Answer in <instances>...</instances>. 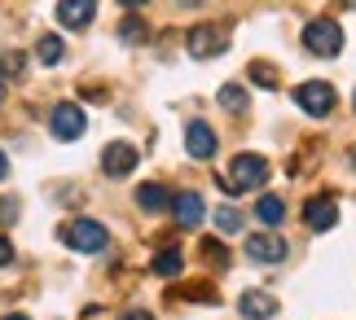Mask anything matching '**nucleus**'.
I'll return each instance as SVG.
<instances>
[{
	"mask_svg": "<svg viewBox=\"0 0 356 320\" xmlns=\"http://www.w3.org/2000/svg\"><path fill=\"white\" fill-rule=\"evenodd\" d=\"M202 259L216 263V268H229V250L216 242V237H202Z\"/></svg>",
	"mask_w": 356,
	"mask_h": 320,
	"instance_id": "obj_21",
	"label": "nucleus"
},
{
	"mask_svg": "<svg viewBox=\"0 0 356 320\" xmlns=\"http://www.w3.org/2000/svg\"><path fill=\"white\" fill-rule=\"evenodd\" d=\"M119 5H123V9H141L145 0H119Z\"/></svg>",
	"mask_w": 356,
	"mask_h": 320,
	"instance_id": "obj_28",
	"label": "nucleus"
},
{
	"mask_svg": "<svg viewBox=\"0 0 356 320\" xmlns=\"http://www.w3.org/2000/svg\"><path fill=\"white\" fill-rule=\"evenodd\" d=\"M185 149H189V158H198V162L211 158V154H216V132H211L202 119H194V123L185 128Z\"/></svg>",
	"mask_w": 356,
	"mask_h": 320,
	"instance_id": "obj_11",
	"label": "nucleus"
},
{
	"mask_svg": "<svg viewBox=\"0 0 356 320\" xmlns=\"http://www.w3.org/2000/svg\"><path fill=\"white\" fill-rule=\"evenodd\" d=\"M62 242L79 255H97L111 237H106V224H97V219H71V224H62Z\"/></svg>",
	"mask_w": 356,
	"mask_h": 320,
	"instance_id": "obj_4",
	"label": "nucleus"
},
{
	"mask_svg": "<svg viewBox=\"0 0 356 320\" xmlns=\"http://www.w3.org/2000/svg\"><path fill=\"white\" fill-rule=\"evenodd\" d=\"M229 40H234V31H229L225 22H198V26H189V35H185V49H189V58H220V53L229 49Z\"/></svg>",
	"mask_w": 356,
	"mask_h": 320,
	"instance_id": "obj_1",
	"label": "nucleus"
},
{
	"mask_svg": "<svg viewBox=\"0 0 356 320\" xmlns=\"http://www.w3.org/2000/svg\"><path fill=\"white\" fill-rule=\"evenodd\" d=\"M9 176V158H5V149H0V180Z\"/></svg>",
	"mask_w": 356,
	"mask_h": 320,
	"instance_id": "obj_27",
	"label": "nucleus"
},
{
	"mask_svg": "<svg viewBox=\"0 0 356 320\" xmlns=\"http://www.w3.org/2000/svg\"><path fill=\"white\" fill-rule=\"evenodd\" d=\"M9 263H13V242L0 233V268H9Z\"/></svg>",
	"mask_w": 356,
	"mask_h": 320,
	"instance_id": "obj_24",
	"label": "nucleus"
},
{
	"mask_svg": "<svg viewBox=\"0 0 356 320\" xmlns=\"http://www.w3.org/2000/svg\"><path fill=\"white\" fill-rule=\"evenodd\" d=\"M13 215H18V202H13V198L0 202V219H13Z\"/></svg>",
	"mask_w": 356,
	"mask_h": 320,
	"instance_id": "obj_25",
	"label": "nucleus"
},
{
	"mask_svg": "<svg viewBox=\"0 0 356 320\" xmlns=\"http://www.w3.org/2000/svg\"><path fill=\"white\" fill-rule=\"evenodd\" d=\"M216 228H220V233H238L242 228V211H238V206H220V211H216Z\"/></svg>",
	"mask_w": 356,
	"mask_h": 320,
	"instance_id": "obj_20",
	"label": "nucleus"
},
{
	"mask_svg": "<svg viewBox=\"0 0 356 320\" xmlns=\"http://www.w3.org/2000/svg\"><path fill=\"white\" fill-rule=\"evenodd\" d=\"M295 106L304 110V115H312V119H325L334 110V88L325 79H308V83L295 88Z\"/></svg>",
	"mask_w": 356,
	"mask_h": 320,
	"instance_id": "obj_5",
	"label": "nucleus"
},
{
	"mask_svg": "<svg viewBox=\"0 0 356 320\" xmlns=\"http://www.w3.org/2000/svg\"><path fill=\"white\" fill-rule=\"evenodd\" d=\"M119 320H154V316H149V312H141V308H132V312H123Z\"/></svg>",
	"mask_w": 356,
	"mask_h": 320,
	"instance_id": "obj_26",
	"label": "nucleus"
},
{
	"mask_svg": "<svg viewBox=\"0 0 356 320\" xmlns=\"http://www.w3.org/2000/svg\"><path fill=\"white\" fill-rule=\"evenodd\" d=\"M268 180V158L259 154H238L234 162H229V171L220 176V185L229 193H246V189H259Z\"/></svg>",
	"mask_w": 356,
	"mask_h": 320,
	"instance_id": "obj_2",
	"label": "nucleus"
},
{
	"mask_svg": "<svg viewBox=\"0 0 356 320\" xmlns=\"http://www.w3.org/2000/svg\"><path fill=\"white\" fill-rule=\"evenodd\" d=\"M238 312L246 320H268L273 312H277V303H273V294H264V289H246V294L238 298Z\"/></svg>",
	"mask_w": 356,
	"mask_h": 320,
	"instance_id": "obj_13",
	"label": "nucleus"
},
{
	"mask_svg": "<svg viewBox=\"0 0 356 320\" xmlns=\"http://www.w3.org/2000/svg\"><path fill=\"white\" fill-rule=\"evenodd\" d=\"M352 106H356V96H352Z\"/></svg>",
	"mask_w": 356,
	"mask_h": 320,
	"instance_id": "obj_32",
	"label": "nucleus"
},
{
	"mask_svg": "<svg viewBox=\"0 0 356 320\" xmlns=\"http://www.w3.org/2000/svg\"><path fill=\"white\" fill-rule=\"evenodd\" d=\"M352 167H356V149H352Z\"/></svg>",
	"mask_w": 356,
	"mask_h": 320,
	"instance_id": "obj_31",
	"label": "nucleus"
},
{
	"mask_svg": "<svg viewBox=\"0 0 356 320\" xmlns=\"http://www.w3.org/2000/svg\"><path fill=\"white\" fill-rule=\"evenodd\" d=\"M102 171L111 176V180H119V176L136 171V149H132L128 141H111V145L102 149Z\"/></svg>",
	"mask_w": 356,
	"mask_h": 320,
	"instance_id": "obj_8",
	"label": "nucleus"
},
{
	"mask_svg": "<svg viewBox=\"0 0 356 320\" xmlns=\"http://www.w3.org/2000/svg\"><path fill=\"white\" fill-rule=\"evenodd\" d=\"M172 215H176L181 228H198L202 215H207V206H202L198 193H176V198H172Z\"/></svg>",
	"mask_w": 356,
	"mask_h": 320,
	"instance_id": "obj_12",
	"label": "nucleus"
},
{
	"mask_svg": "<svg viewBox=\"0 0 356 320\" xmlns=\"http://www.w3.org/2000/svg\"><path fill=\"white\" fill-rule=\"evenodd\" d=\"M136 206L141 211H163V206H172V193L163 185H141L136 189Z\"/></svg>",
	"mask_w": 356,
	"mask_h": 320,
	"instance_id": "obj_15",
	"label": "nucleus"
},
{
	"mask_svg": "<svg viewBox=\"0 0 356 320\" xmlns=\"http://www.w3.org/2000/svg\"><path fill=\"white\" fill-rule=\"evenodd\" d=\"M88 128V119H84V110H79L75 101H62V106H53V115H49V132L58 136V141H79Z\"/></svg>",
	"mask_w": 356,
	"mask_h": 320,
	"instance_id": "obj_6",
	"label": "nucleus"
},
{
	"mask_svg": "<svg viewBox=\"0 0 356 320\" xmlns=\"http://www.w3.org/2000/svg\"><path fill=\"white\" fill-rule=\"evenodd\" d=\"M304 49L312 58H339L343 53V26L334 18H312L304 26Z\"/></svg>",
	"mask_w": 356,
	"mask_h": 320,
	"instance_id": "obj_3",
	"label": "nucleus"
},
{
	"mask_svg": "<svg viewBox=\"0 0 356 320\" xmlns=\"http://www.w3.org/2000/svg\"><path fill=\"white\" fill-rule=\"evenodd\" d=\"M35 58L44 62V66H58V62L66 58V44H62L58 35H40V40H35Z\"/></svg>",
	"mask_w": 356,
	"mask_h": 320,
	"instance_id": "obj_17",
	"label": "nucleus"
},
{
	"mask_svg": "<svg viewBox=\"0 0 356 320\" xmlns=\"http://www.w3.org/2000/svg\"><path fill=\"white\" fill-rule=\"evenodd\" d=\"M304 224L312 233H330L339 224V202L330 198V193H317V198L304 202Z\"/></svg>",
	"mask_w": 356,
	"mask_h": 320,
	"instance_id": "obj_7",
	"label": "nucleus"
},
{
	"mask_svg": "<svg viewBox=\"0 0 356 320\" xmlns=\"http://www.w3.org/2000/svg\"><path fill=\"white\" fill-rule=\"evenodd\" d=\"M22 71H26L22 53H0V79H22Z\"/></svg>",
	"mask_w": 356,
	"mask_h": 320,
	"instance_id": "obj_19",
	"label": "nucleus"
},
{
	"mask_svg": "<svg viewBox=\"0 0 356 320\" xmlns=\"http://www.w3.org/2000/svg\"><path fill=\"white\" fill-rule=\"evenodd\" d=\"M149 268H154V276H163V281H176V276H181V268H185V255L176 246H168V250H159L154 255V263H149Z\"/></svg>",
	"mask_w": 356,
	"mask_h": 320,
	"instance_id": "obj_14",
	"label": "nucleus"
},
{
	"mask_svg": "<svg viewBox=\"0 0 356 320\" xmlns=\"http://www.w3.org/2000/svg\"><path fill=\"white\" fill-rule=\"evenodd\" d=\"M5 320H31V316H22V312H9V316H5Z\"/></svg>",
	"mask_w": 356,
	"mask_h": 320,
	"instance_id": "obj_29",
	"label": "nucleus"
},
{
	"mask_svg": "<svg viewBox=\"0 0 356 320\" xmlns=\"http://www.w3.org/2000/svg\"><path fill=\"white\" fill-rule=\"evenodd\" d=\"M251 79H255V83H268V88H273V83H277V71H273V66H264V62H255V66H251Z\"/></svg>",
	"mask_w": 356,
	"mask_h": 320,
	"instance_id": "obj_23",
	"label": "nucleus"
},
{
	"mask_svg": "<svg viewBox=\"0 0 356 320\" xmlns=\"http://www.w3.org/2000/svg\"><path fill=\"white\" fill-rule=\"evenodd\" d=\"M97 13V0H58V22L66 31H84Z\"/></svg>",
	"mask_w": 356,
	"mask_h": 320,
	"instance_id": "obj_10",
	"label": "nucleus"
},
{
	"mask_svg": "<svg viewBox=\"0 0 356 320\" xmlns=\"http://www.w3.org/2000/svg\"><path fill=\"white\" fill-rule=\"evenodd\" d=\"M220 106L229 110V115H246L251 96H246V88H242V83H225V88H220Z\"/></svg>",
	"mask_w": 356,
	"mask_h": 320,
	"instance_id": "obj_18",
	"label": "nucleus"
},
{
	"mask_svg": "<svg viewBox=\"0 0 356 320\" xmlns=\"http://www.w3.org/2000/svg\"><path fill=\"white\" fill-rule=\"evenodd\" d=\"M0 96H5V79H0Z\"/></svg>",
	"mask_w": 356,
	"mask_h": 320,
	"instance_id": "obj_30",
	"label": "nucleus"
},
{
	"mask_svg": "<svg viewBox=\"0 0 356 320\" xmlns=\"http://www.w3.org/2000/svg\"><path fill=\"white\" fill-rule=\"evenodd\" d=\"M255 219H259L264 228H277L282 219H286V206H282V198H273V193H268V198H259V202H255Z\"/></svg>",
	"mask_w": 356,
	"mask_h": 320,
	"instance_id": "obj_16",
	"label": "nucleus"
},
{
	"mask_svg": "<svg viewBox=\"0 0 356 320\" xmlns=\"http://www.w3.org/2000/svg\"><path fill=\"white\" fill-rule=\"evenodd\" d=\"M246 259H255V263H282L286 259V242L277 237V233H251V237H246Z\"/></svg>",
	"mask_w": 356,
	"mask_h": 320,
	"instance_id": "obj_9",
	"label": "nucleus"
},
{
	"mask_svg": "<svg viewBox=\"0 0 356 320\" xmlns=\"http://www.w3.org/2000/svg\"><path fill=\"white\" fill-rule=\"evenodd\" d=\"M119 35H123V40H128V44H141V40H145L149 31H145V22H141V18H128V22H123V26H119Z\"/></svg>",
	"mask_w": 356,
	"mask_h": 320,
	"instance_id": "obj_22",
	"label": "nucleus"
}]
</instances>
